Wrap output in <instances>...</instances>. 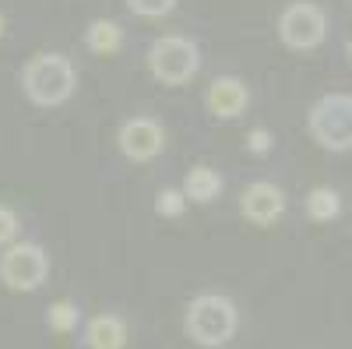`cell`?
I'll return each instance as SVG.
<instances>
[{"mask_svg":"<svg viewBox=\"0 0 352 349\" xmlns=\"http://www.w3.org/2000/svg\"><path fill=\"white\" fill-rule=\"evenodd\" d=\"M310 134L324 149H352V99L349 96H324L310 109Z\"/></svg>","mask_w":352,"mask_h":349,"instance_id":"obj_2","label":"cell"},{"mask_svg":"<svg viewBox=\"0 0 352 349\" xmlns=\"http://www.w3.org/2000/svg\"><path fill=\"white\" fill-rule=\"evenodd\" d=\"M282 205H285V198L275 184H250L243 191V212L254 222H275L282 215Z\"/></svg>","mask_w":352,"mask_h":349,"instance_id":"obj_9","label":"cell"},{"mask_svg":"<svg viewBox=\"0 0 352 349\" xmlns=\"http://www.w3.org/2000/svg\"><path fill=\"white\" fill-rule=\"evenodd\" d=\"M349 56H352V43H349Z\"/></svg>","mask_w":352,"mask_h":349,"instance_id":"obj_17","label":"cell"},{"mask_svg":"<svg viewBox=\"0 0 352 349\" xmlns=\"http://www.w3.org/2000/svg\"><path fill=\"white\" fill-rule=\"evenodd\" d=\"M131 4V11H138V14H166L169 8H173V0H127Z\"/></svg>","mask_w":352,"mask_h":349,"instance_id":"obj_13","label":"cell"},{"mask_svg":"<svg viewBox=\"0 0 352 349\" xmlns=\"http://www.w3.org/2000/svg\"><path fill=\"white\" fill-rule=\"evenodd\" d=\"M120 149L131 159H152L162 149V127L155 120H144V116L127 120L120 127Z\"/></svg>","mask_w":352,"mask_h":349,"instance_id":"obj_8","label":"cell"},{"mask_svg":"<svg viewBox=\"0 0 352 349\" xmlns=\"http://www.w3.org/2000/svg\"><path fill=\"white\" fill-rule=\"evenodd\" d=\"M85 43H88V50H96V53H113L116 46H120V28H116L113 21H92L88 25Z\"/></svg>","mask_w":352,"mask_h":349,"instance_id":"obj_11","label":"cell"},{"mask_svg":"<svg viewBox=\"0 0 352 349\" xmlns=\"http://www.w3.org/2000/svg\"><path fill=\"white\" fill-rule=\"evenodd\" d=\"M278 36L292 50H310V46H317L320 39L328 36V18L314 4H292L278 18Z\"/></svg>","mask_w":352,"mask_h":349,"instance_id":"obj_4","label":"cell"},{"mask_svg":"<svg viewBox=\"0 0 352 349\" xmlns=\"http://www.w3.org/2000/svg\"><path fill=\"white\" fill-rule=\"evenodd\" d=\"M0 32H4V21H0Z\"/></svg>","mask_w":352,"mask_h":349,"instance_id":"obj_18","label":"cell"},{"mask_svg":"<svg viewBox=\"0 0 352 349\" xmlns=\"http://www.w3.org/2000/svg\"><path fill=\"white\" fill-rule=\"evenodd\" d=\"M184 187H187V198H194V201H212L222 191V177L215 169H208V166H194Z\"/></svg>","mask_w":352,"mask_h":349,"instance_id":"obj_10","label":"cell"},{"mask_svg":"<svg viewBox=\"0 0 352 349\" xmlns=\"http://www.w3.org/2000/svg\"><path fill=\"white\" fill-rule=\"evenodd\" d=\"M14 233H18V219H14L8 209H0V244H4V240H11Z\"/></svg>","mask_w":352,"mask_h":349,"instance_id":"obj_14","label":"cell"},{"mask_svg":"<svg viewBox=\"0 0 352 349\" xmlns=\"http://www.w3.org/2000/svg\"><path fill=\"white\" fill-rule=\"evenodd\" d=\"M21 85H25V92L32 103L56 106L74 92V67L60 53H46V56H36V61L25 67Z\"/></svg>","mask_w":352,"mask_h":349,"instance_id":"obj_1","label":"cell"},{"mask_svg":"<svg viewBox=\"0 0 352 349\" xmlns=\"http://www.w3.org/2000/svg\"><path fill=\"white\" fill-rule=\"evenodd\" d=\"M307 209H310L314 219H331V215H338V194L328 191V187H317L307 198Z\"/></svg>","mask_w":352,"mask_h":349,"instance_id":"obj_12","label":"cell"},{"mask_svg":"<svg viewBox=\"0 0 352 349\" xmlns=\"http://www.w3.org/2000/svg\"><path fill=\"white\" fill-rule=\"evenodd\" d=\"M250 149H254V152H268V149H272V134H268V131H254V134H250Z\"/></svg>","mask_w":352,"mask_h":349,"instance_id":"obj_16","label":"cell"},{"mask_svg":"<svg viewBox=\"0 0 352 349\" xmlns=\"http://www.w3.org/2000/svg\"><path fill=\"white\" fill-rule=\"evenodd\" d=\"M159 209H162L166 215H173V212H180V209H184V198L176 194V191H162V198H159Z\"/></svg>","mask_w":352,"mask_h":349,"instance_id":"obj_15","label":"cell"},{"mask_svg":"<svg viewBox=\"0 0 352 349\" xmlns=\"http://www.w3.org/2000/svg\"><path fill=\"white\" fill-rule=\"evenodd\" d=\"M190 332L201 342H222L232 332V307L219 297H204L190 310Z\"/></svg>","mask_w":352,"mask_h":349,"instance_id":"obj_5","label":"cell"},{"mask_svg":"<svg viewBox=\"0 0 352 349\" xmlns=\"http://www.w3.org/2000/svg\"><path fill=\"white\" fill-rule=\"evenodd\" d=\"M204 106L208 113H215L219 120H232V116H240L247 109V85L236 81V78H219L208 85V92H204Z\"/></svg>","mask_w":352,"mask_h":349,"instance_id":"obj_7","label":"cell"},{"mask_svg":"<svg viewBox=\"0 0 352 349\" xmlns=\"http://www.w3.org/2000/svg\"><path fill=\"white\" fill-rule=\"evenodd\" d=\"M148 67H152V74L159 81L180 85V81H187L197 71V46L190 39H180V36H166V39H159L152 46Z\"/></svg>","mask_w":352,"mask_h":349,"instance_id":"obj_3","label":"cell"},{"mask_svg":"<svg viewBox=\"0 0 352 349\" xmlns=\"http://www.w3.org/2000/svg\"><path fill=\"white\" fill-rule=\"evenodd\" d=\"M0 275L18 289H32L46 275V257H43V251L28 247V244L14 247V251L4 254V261H0Z\"/></svg>","mask_w":352,"mask_h":349,"instance_id":"obj_6","label":"cell"}]
</instances>
